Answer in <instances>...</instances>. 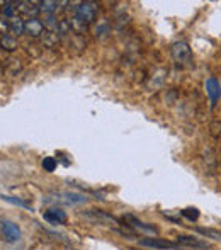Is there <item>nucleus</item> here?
Returning <instances> with one entry per match:
<instances>
[{"mask_svg":"<svg viewBox=\"0 0 221 250\" xmlns=\"http://www.w3.org/2000/svg\"><path fill=\"white\" fill-rule=\"evenodd\" d=\"M199 233L206 235V237L213 238V240H218L221 242V231H216V230H208V228H198Z\"/></svg>","mask_w":221,"mask_h":250,"instance_id":"obj_18","label":"nucleus"},{"mask_svg":"<svg viewBox=\"0 0 221 250\" xmlns=\"http://www.w3.org/2000/svg\"><path fill=\"white\" fill-rule=\"evenodd\" d=\"M83 218L89 221H92L94 225H102V227H109L119 230V221L116 218H112L111 214H107L106 211H99V209H90L87 213H83Z\"/></svg>","mask_w":221,"mask_h":250,"instance_id":"obj_2","label":"nucleus"},{"mask_svg":"<svg viewBox=\"0 0 221 250\" xmlns=\"http://www.w3.org/2000/svg\"><path fill=\"white\" fill-rule=\"evenodd\" d=\"M24 33H26L27 36H31V38L43 36V33H44L43 21L38 19V17H31V19H27L26 21V27H24Z\"/></svg>","mask_w":221,"mask_h":250,"instance_id":"obj_9","label":"nucleus"},{"mask_svg":"<svg viewBox=\"0 0 221 250\" xmlns=\"http://www.w3.org/2000/svg\"><path fill=\"white\" fill-rule=\"evenodd\" d=\"M24 27H26V21H22L19 16L9 19V34H10V36L16 38V36L24 34Z\"/></svg>","mask_w":221,"mask_h":250,"instance_id":"obj_12","label":"nucleus"},{"mask_svg":"<svg viewBox=\"0 0 221 250\" xmlns=\"http://www.w3.org/2000/svg\"><path fill=\"white\" fill-rule=\"evenodd\" d=\"M0 231H2L3 238L7 242H10V244H14V242H17L20 238L19 227L16 223H12V221H7V220L0 221Z\"/></svg>","mask_w":221,"mask_h":250,"instance_id":"obj_6","label":"nucleus"},{"mask_svg":"<svg viewBox=\"0 0 221 250\" xmlns=\"http://www.w3.org/2000/svg\"><path fill=\"white\" fill-rule=\"evenodd\" d=\"M182 216H185L189 221H196L199 218V211L196 208H187V209H182Z\"/></svg>","mask_w":221,"mask_h":250,"instance_id":"obj_20","label":"nucleus"},{"mask_svg":"<svg viewBox=\"0 0 221 250\" xmlns=\"http://www.w3.org/2000/svg\"><path fill=\"white\" fill-rule=\"evenodd\" d=\"M40 10L46 14V16H53L56 10H58V2H50V0L40 2Z\"/></svg>","mask_w":221,"mask_h":250,"instance_id":"obj_15","label":"nucleus"},{"mask_svg":"<svg viewBox=\"0 0 221 250\" xmlns=\"http://www.w3.org/2000/svg\"><path fill=\"white\" fill-rule=\"evenodd\" d=\"M172 58L177 63L181 68H191L192 63H194V55H192V50L185 41H175L170 48Z\"/></svg>","mask_w":221,"mask_h":250,"instance_id":"obj_1","label":"nucleus"},{"mask_svg":"<svg viewBox=\"0 0 221 250\" xmlns=\"http://www.w3.org/2000/svg\"><path fill=\"white\" fill-rule=\"evenodd\" d=\"M17 7H19V2H3V7H0V14L9 21L17 16Z\"/></svg>","mask_w":221,"mask_h":250,"instance_id":"obj_13","label":"nucleus"},{"mask_svg":"<svg viewBox=\"0 0 221 250\" xmlns=\"http://www.w3.org/2000/svg\"><path fill=\"white\" fill-rule=\"evenodd\" d=\"M73 16L83 22L85 26H89L90 22L96 21V16H97V3L96 2H80L79 5L75 7L73 10Z\"/></svg>","mask_w":221,"mask_h":250,"instance_id":"obj_3","label":"nucleus"},{"mask_svg":"<svg viewBox=\"0 0 221 250\" xmlns=\"http://www.w3.org/2000/svg\"><path fill=\"white\" fill-rule=\"evenodd\" d=\"M43 41H44V44H46L48 48H53L55 44L60 41V34L58 33H51V31H46V33L43 34Z\"/></svg>","mask_w":221,"mask_h":250,"instance_id":"obj_16","label":"nucleus"},{"mask_svg":"<svg viewBox=\"0 0 221 250\" xmlns=\"http://www.w3.org/2000/svg\"><path fill=\"white\" fill-rule=\"evenodd\" d=\"M177 244L182 245L184 249H196V250H206L209 249V244L198 237H187V235H179Z\"/></svg>","mask_w":221,"mask_h":250,"instance_id":"obj_7","label":"nucleus"},{"mask_svg":"<svg viewBox=\"0 0 221 250\" xmlns=\"http://www.w3.org/2000/svg\"><path fill=\"white\" fill-rule=\"evenodd\" d=\"M124 223L128 225V227L131 228L133 231L143 235V237H157V233H159V230H157L153 225L143 223L141 220H138V218L133 216V214H126V216H124Z\"/></svg>","mask_w":221,"mask_h":250,"instance_id":"obj_4","label":"nucleus"},{"mask_svg":"<svg viewBox=\"0 0 221 250\" xmlns=\"http://www.w3.org/2000/svg\"><path fill=\"white\" fill-rule=\"evenodd\" d=\"M44 220L50 221L53 225H63L66 221V213L60 208H51V209L44 211Z\"/></svg>","mask_w":221,"mask_h":250,"instance_id":"obj_10","label":"nucleus"},{"mask_svg":"<svg viewBox=\"0 0 221 250\" xmlns=\"http://www.w3.org/2000/svg\"><path fill=\"white\" fill-rule=\"evenodd\" d=\"M0 48L7 51H14L17 48V40L10 34H3V36H0Z\"/></svg>","mask_w":221,"mask_h":250,"instance_id":"obj_14","label":"nucleus"},{"mask_svg":"<svg viewBox=\"0 0 221 250\" xmlns=\"http://www.w3.org/2000/svg\"><path fill=\"white\" fill-rule=\"evenodd\" d=\"M140 247H148L153 250H182L184 247L179 245L177 242H170L165 238H159V237H146L140 240Z\"/></svg>","mask_w":221,"mask_h":250,"instance_id":"obj_5","label":"nucleus"},{"mask_svg":"<svg viewBox=\"0 0 221 250\" xmlns=\"http://www.w3.org/2000/svg\"><path fill=\"white\" fill-rule=\"evenodd\" d=\"M3 201H7V203H12V204H17V206H22V208H27V209H31V204L26 203V201L19 199V198H14V196H0Z\"/></svg>","mask_w":221,"mask_h":250,"instance_id":"obj_17","label":"nucleus"},{"mask_svg":"<svg viewBox=\"0 0 221 250\" xmlns=\"http://www.w3.org/2000/svg\"><path fill=\"white\" fill-rule=\"evenodd\" d=\"M204 87H206V94H208L209 101H211V105H216V102L221 97V83L215 77H209V79H206Z\"/></svg>","mask_w":221,"mask_h":250,"instance_id":"obj_8","label":"nucleus"},{"mask_svg":"<svg viewBox=\"0 0 221 250\" xmlns=\"http://www.w3.org/2000/svg\"><path fill=\"white\" fill-rule=\"evenodd\" d=\"M55 201L66 203V204H82V203H85L87 198L82 194H75V192H60V194H56Z\"/></svg>","mask_w":221,"mask_h":250,"instance_id":"obj_11","label":"nucleus"},{"mask_svg":"<svg viewBox=\"0 0 221 250\" xmlns=\"http://www.w3.org/2000/svg\"><path fill=\"white\" fill-rule=\"evenodd\" d=\"M0 34H9V21L5 19V17L0 16Z\"/></svg>","mask_w":221,"mask_h":250,"instance_id":"obj_21","label":"nucleus"},{"mask_svg":"<svg viewBox=\"0 0 221 250\" xmlns=\"http://www.w3.org/2000/svg\"><path fill=\"white\" fill-rule=\"evenodd\" d=\"M56 158L55 157H44V160H43V168L46 172H53L56 170Z\"/></svg>","mask_w":221,"mask_h":250,"instance_id":"obj_19","label":"nucleus"}]
</instances>
